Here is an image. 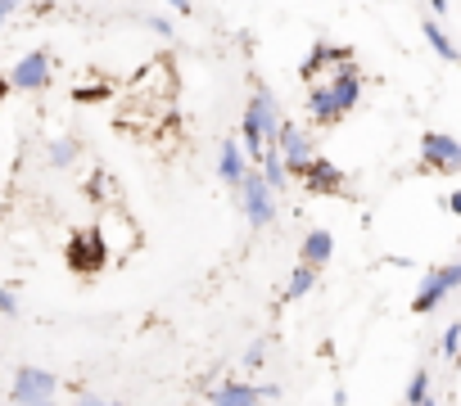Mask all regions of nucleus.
Listing matches in <instances>:
<instances>
[{
  "label": "nucleus",
  "mask_w": 461,
  "mask_h": 406,
  "mask_svg": "<svg viewBox=\"0 0 461 406\" xmlns=\"http://www.w3.org/2000/svg\"><path fill=\"white\" fill-rule=\"evenodd\" d=\"M416 406H438V397H434V393H425V397H420Z\"/></svg>",
  "instance_id": "2f4dec72"
},
{
  "label": "nucleus",
  "mask_w": 461,
  "mask_h": 406,
  "mask_svg": "<svg viewBox=\"0 0 461 406\" xmlns=\"http://www.w3.org/2000/svg\"><path fill=\"white\" fill-rule=\"evenodd\" d=\"M420 163H425L429 172H438V176H452V172L461 167V145H456V136H447V131H425V136H420Z\"/></svg>",
  "instance_id": "20e7f679"
},
{
  "label": "nucleus",
  "mask_w": 461,
  "mask_h": 406,
  "mask_svg": "<svg viewBox=\"0 0 461 406\" xmlns=\"http://www.w3.org/2000/svg\"><path fill=\"white\" fill-rule=\"evenodd\" d=\"M425 41L434 46V55H438L443 64H452V59H456V46H452V37L443 32V23H438V19H429V23H425Z\"/></svg>",
  "instance_id": "f3484780"
},
{
  "label": "nucleus",
  "mask_w": 461,
  "mask_h": 406,
  "mask_svg": "<svg viewBox=\"0 0 461 406\" xmlns=\"http://www.w3.org/2000/svg\"><path fill=\"white\" fill-rule=\"evenodd\" d=\"M348 59H353V50H348V46H326V41H317V46L308 50V59H303L299 77H303V82H317V73H321V68H335V64H348Z\"/></svg>",
  "instance_id": "9d476101"
},
{
  "label": "nucleus",
  "mask_w": 461,
  "mask_h": 406,
  "mask_svg": "<svg viewBox=\"0 0 461 406\" xmlns=\"http://www.w3.org/2000/svg\"><path fill=\"white\" fill-rule=\"evenodd\" d=\"M73 406H122V402H104V397H95V393H82Z\"/></svg>",
  "instance_id": "a878e982"
},
{
  "label": "nucleus",
  "mask_w": 461,
  "mask_h": 406,
  "mask_svg": "<svg viewBox=\"0 0 461 406\" xmlns=\"http://www.w3.org/2000/svg\"><path fill=\"white\" fill-rule=\"evenodd\" d=\"M254 167H258V176L267 181V190H272V194H281V190L290 185V172H285V163H281V154L272 149V140H267V149L258 154V163H254Z\"/></svg>",
  "instance_id": "dca6fc26"
},
{
  "label": "nucleus",
  "mask_w": 461,
  "mask_h": 406,
  "mask_svg": "<svg viewBox=\"0 0 461 406\" xmlns=\"http://www.w3.org/2000/svg\"><path fill=\"white\" fill-rule=\"evenodd\" d=\"M77 154H82V145H77V140H50V154H46V158H50V167H55V172H64V167H73V163H77Z\"/></svg>",
  "instance_id": "6ab92c4d"
},
{
  "label": "nucleus",
  "mask_w": 461,
  "mask_h": 406,
  "mask_svg": "<svg viewBox=\"0 0 461 406\" xmlns=\"http://www.w3.org/2000/svg\"><path fill=\"white\" fill-rule=\"evenodd\" d=\"M14 406H59L55 397H23V402H14Z\"/></svg>",
  "instance_id": "cd10ccee"
},
{
  "label": "nucleus",
  "mask_w": 461,
  "mask_h": 406,
  "mask_svg": "<svg viewBox=\"0 0 461 406\" xmlns=\"http://www.w3.org/2000/svg\"><path fill=\"white\" fill-rule=\"evenodd\" d=\"M59 393V379L41 366H19L14 370V384H10V402H23V397H55Z\"/></svg>",
  "instance_id": "0eeeda50"
},
{
  "label": "nucleus",
  "mask_w": 461,
  "mask_h": 406,
  "mask_svg": "<svg viewBox=\"0 0 461 406\" xmlns=\"http://www.w3.org/2000/svg\"><path fill=\"white\" fill-rule=\"evenodd\" d=\"M443 208L456 217V213H461V194H447V199H443Z\"/></svg>",
  "instance_id": "c756f323"
},
{
  "label": "nucleus",
  "mask_w": 461,
  "mask_h": 406,
  "mask_svg": "<svg viewBox=\"0 0 461 406\" xmlns=\"http://www.w3.org/2000/svg\"><path fill=\"white\" fill-rule=\"evenodd\" d=\"M245 109H254V118L263 122V131H267V140H272V136H276V127L285 122V118H281V104H276V95H272L267 86H258V91H254V100H249Z\"/></svg>",
  "instance_id": "4468645a"
},
{
  "label": "nucleus",
  "mask_w": 461,
  "mask_h": 406,
  "mask_svg": "<svg viewBox=\"0 0 461 406\" xmlns=\"http://www.w3.org/2000/svg\"><path fill=\"white\" fill-rule=\"evenodd\" d=\"M64 258H68V267H73L77 276H95V271L109 262V253H104V235H100V231H82V235H73V244L64 249Z\"/></svg>",
  "instance_id": "39448f33"
},
{
  "label": "nucleus",
  "mask_w": 461,
  "mask_h": 406,
  "mask_svg": "<svg viewBox=\"0 0 461 406\" xmlns=\"http://www.w3.org/2000/svg\"><path fill=\"white\" fill-rule=\"evenodd\" d=\"M104 95H109V86H77V91H73L77 104H95V100H104Z\"/></svg>",
  "instance_id": "5701e85b"
},
{
  "label": "nucleus",
  "mask_w": 461,
  "mask_h": 406,
  "mask_svg": "<svg viewBox=\"0 0 461 406\" xmlns=\"http://www.w3.org/2000/svg\"><path fill=\"white\" fill-rule=\"evenodd\" d=\"M272 149L281 154V163H285V172H290V176H303V167H308V163H312V154H317L312 136H308L303 127H294V122H281V127H276Z\"/></svg>",
  "instance_id": "7ed1b4c3"
},
{
  "label": "nucleus",
  "mask_w": 461,
  "mask_h": 406,
  "mask_svg": "<svg viewBox=\"0 0 461 406\" xmlns=\"http://www.w3.org/2000/svg\"><path fill=\"white\" fill-rule=\"evenodd\" d=\"M312 289H317V267L299 262V267H294V276H290V285H285V298H308Z\"/></svg>",
  "instance_id": "a211bd4d"
},
{
  "label": "nucleus",
  "mask_w": 461,
  "mask_h": 406,
  "mask_svg": "<svg viewBox=\"0 0 461 406\" xmlns=\"http://www.w3.org/2000/svg\"><path fill=\"white\" fill-rule=\"evenodd\" d=\"M240 213H245V222L254 226V231H263V226H272L276 222V194L267 190V181L258 176V167L249 163L245 167V176H240Z\"/></svg>",
  "instance_id": "f257e3e1"
},
{
  "label": "nucleus",
  "mask_w": 461,
  "mask_h": 406,
  "mask_svg": "<svg viewBox=\"0 0 461 406\" xmlns=\"http://www.w3.org/2000/svg\"><path fill=\"white\" fill-rule=\"evenodd\" d=\"M425 393H429V370H425V366H416V370H411V379H407V393H402V402H407V406H416Z\"/></svg>",
  "instance_id": "aec40b11"
},
{
  "label": "nucleus",
  "mask_w": 461,
  "mask_h": 406,
  "mask_svg": "<svg viewBox=\"0 0 461 406\" xmlns=\"http://www.w3.org/2000/svg\"><path fill=\"white\" fill-rule=\"evenodd\" d=\"M308 113L317 118V127H330V122H339V109H335L330 82H317V86H308Z\"/></svg>",
  "instance_id": "2eb2a0df"
},
{
  "label": "nucleus",
  "mask_w": 461,
  "mask_h": 406,
  "mask_svg": "<svg viewBox=\"0 0 461 406\" xmlns=\"http://www.w3.org/2000/svg\"><path fill=\"white\" fill-rule=\"evenodd\" d=\"M163 5H172L176 14H194V5H190V0H163Z\"/></svg>",
  "instance_id": "c85d7f7f"
},
{
  "label": "nucleus",
  "mask_w": 461,
  "mask_h": 406,
  "mask_svg": "<svg viewBox=\"0 0 461 406\" xmlns=\"http://www.w3.org/2000/svg\"><path fill=\"white\" fill-rule=\"evenodd\" d=\"M50 73H55L50 55H46V50H28V55L14 64L10 86H19V91H46V86H50Z\"/></svg>",
  "instance_id": "423d86ee"
},
{
  "label": "nucleus",
  "mask_w": 461,
  "mask_h": 406,
  "mask_svg": "<svg viewBox=\"0 0 461 406\" xmlns=\"http://www.w3.org/2000/svg\"><path fill=\"white\" fill-rule=\"evenodd\" d=\"M208 402H212V406H263L258 384H249V379H226L221 388H212Z\"/></svg>",
  "instance_id": "ddd939ff"
},
{
  "label": "nucleus",
  "mask_w": 461,
  "mask_h": 406,
  "mask_svg": "<svg viewBox=\"0 0 461 406\" xmlns=\"http://www.w3.org/2000/svg\"><path fill=\"white\" fill-rule=\"evenodd\" d=\"M429 5H434V14H443V10H447V0H429Z\"/></svg>",
  "instance_id": "473e14b6"
},
{
  "label": "nucleus",
  "mask_w": 461,
  "mask_h": 406,
  "mask_svg": "<svg viewBox=\"0 0 461 406\" xmlns=\"http://www.w3.org/2000/svg\"><path fill=\"white\" fill-rule=\"evenodd\" d=\"M10 91H14V86H10V77H5V73H0V104H5V100H10Z\"/></svg>",
  "instance_id": "7c9ffc66"
},
{
  "label": "nucleus",
  "mask_w": 461,
  "mask_h": 406,
  "mask_svg": "<svg viewBox=\"0 0 461 406\" xmlns=\"http://www.w3.org/2000/svg\"><path fill=\"white\" fill-rule=\"evenodd\" d=\"M149 28H154L158 37H172V19H163V14H154V19H149Z\"/></svg>",
  "instance_id": "bb28decb"
},
{
  "label": "nucleus",
  "mask_w": 461,
  "mask_h": 406,
  "mask_svg": "<svg viewBox=\"0 0 461 406\" xmlns=\"http://www.w3.org/2000/svg\"><path fill=\"white\" fill-rule=\"evenodd\" d=\"M330 95H335V109H339V118H344V113H353V109L362 104V82H357V68H353V59H348V64H335Z\"/></svg>",
  "instance_id": "6e6552de"
},
{
  "label": "nucleus",
  "mask_w": 461,
  "mask_h": 406,
  "mask_svg": "<svg viewBox=\"0 0 461 406\" xmlns=\"http://www.w3.org/2000/svg\"><path fill=\"white\" fill-rule=\"evenodd\" d=\"M0 316H19V294L10 285H0Z\"/></svg>",
  "instance_id": "4be33fe9"
},
{
  "label": "nucleus",
  "mask_w": 461,
  "mask_h": 406,
  "mask_svg": "<svg viewBox=\"0 0 461 406\" xmlns=\"http://www.w3.org/2000/svg\"><path fill=\"white\" fill-rule=\"evenodd\" d=\"M14 14H19V0H0V28H5Z\"/></svg>",
  "instance_id": "393cba45"
},
{
  "label": "nucleus",
  "mask_w": 461,
  "mask_h": 406,
  "mask_svg": "<svg viewBox=\"0 0 461 406\" xmlns=\"http://www.w3.org/2000/svg\"><path fill=\"white\" fill-rule=\"evenodd\" d=\"M267 361V343L258 339V343H249V352H245V370H254V366H263Z\"/></svg>",
  "instance_id": "b1692460"
},
{
  "label": "nucleus",
  "mask_w": 461,
  "mask_h": 406,
  "mask_svg": "<svg viewBox=\"0 0 461 406\" xmlns=\"http://www.w3.org/2000/svg\"><path fill=\"white\" fill-rule=\"evenodd\" d=\"M245 167H249V158H245V149H240V140H221V149H217V176L236 190L240 185V176H245Z\"/></svg>",
  "instance_id": "f8f14e48"
},
{
  "label": "nucleus",
  "mask_w": 461,
  "mask_h": 406,
  "mask_svg": "<svg viewBox=\"0 0 461 406\" xmlns=\"http://www.w3.org/2000/svg\"><path fill=\"white\" fill-rule=\"evenodd\" d=\"M299 181H303L312 194H344V185H348V181H344V172H339L330 158H317V154H312V163L303 167V176H299Z\"/></svg>",
  "instance_id": "1a4fd4ad"
},
{
  "label": "nucleus",
  "mask_w": 461,
  "mask_h": 406,
  "mask_svg": "<svg viewBox=\"0 0 461 406\" xmlns=\"http://www.w3.org/2000/svg\"><path fill=\"white\" fill-rule=\"evenodd\" d=\"M456 289H461V262L434 267V271H425V280H420V289H416V298H411V312H416V316H429V312H438L443 298L456 294Z\"/></svg>",
  "instance_id": "f03ea898"
},
{
  "label": "nucleus",
  "mask_w": 461,
  "mask_h": 406,
  "mask_svg": "<svg viewBox=\"0 0 461 406\" xmlns=\"http://www.w3.org/2000/svg\"><path fill=\"white\" fill-rule=\"evenodd\" d=\"M335 258V235L326 231V226H312L308 235H303V244H299V262H308V267H326Z\"/></svg>",
  "instance_id": "9b49d317"
},
{
  "label": "nucleus",
  "mask_w": 461,
  "mask_h": 406,
  "mask_svg": "<svg viewBox=\"0 0 461 406\" xmlns=\"http://www.w3.org/2000/svg\"><path fill=\"white\" fill-rule=\"evenodd\" d=\"M456 343H461V325L452 321V325L443 330V343H438V352H443V361H456Z\"/></svg>",
  "instance_id": "412c9836"
}]
</instances>
